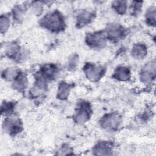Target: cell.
Instances as JSON below:
<instances>
[{
    "label": "cell",
    "mask_w": 156,
    "mask_h": 156,
    "mask_svg": "<svg viewBox=\"0 0 156 156\" xmlns=\"http://www.w3.org/2000/svg\"><path fill=\"white\" fill-rule=\"evenodd\" d=\"M112 146L110 143L102 141L99 143L93 149L95 155H110Z\"/></svg>",
    "instance_id": "obj_10"
},
{
    "label": "cell",
    "mask_w": 156,
    "mask_h": 156,
    "mask_svg": "<svg viewBox=\"0 0 156 156\" xmlns=\"http://www.w3.org/2000/svg\"><path fill=\"white\" fill-rule=\"evenodd\" d=\"M113 77L118 80L126 81L130 78V71L129 69L126 67H118L115 70Z\"/></svg>",
    "instance_id": "obj_13"
},
{
    "label": "cell",
    "mask_w": 156,
    "mask_h": 156,
    "mask_svg": "<svg viewBox=\"0 0 156 156\" xmlns=\"http://www.w3.org/2000/svg\"><path fill=\"white\" fill-rule=\"evenodd\" d=\"M21 122L19 118L15 116H10L4 121L2 128L5 132L9 134L15 135L21 129Z\"/></svg>",
    "instance_id": "obj_5"
},
{
    "label": "cell",
    "mask_w": 156,
    "mask_h": 156,
    "mask_svg": "<svg viewBox=\"0 0 156 156\" xmlns=\"http://www.w3.org/2000/svg\"><path fill=\"white\" fill-rule=\"evenodd\" d=\"M146 23L151 26H155V8L151 7L147 9L145 15Z\"/></svg>",
    "instance_id": "obj_16"
},
{
    "label": "cell",
    "mask_w": 156,
    "mask_h": 156,
    "mask_svg": "<svg viewBox=\"0 0 156 156\" xmlns=\"http://www.w3.org/2000/svg\"><path fill=\"white\" fill-rule=\"evenodd\" d=\"M14 104L11 102H5L2 104L1 112L5 115H10L13 110Z\"/></svg>",
    "instance_id": "obj_19"
},
{
    "label": "cell",
    "mask_w": 156,
    "mask_h": 156,
    "mask_svg": "<svg viewBox=\"0 0 156 156\" xmlns=\"http://www.w3.org/2000/svg\"><path fill=\"white\" fill-rule=\"evenodd\" d=\"M124 34V28L119 24H109L106 29L107 36L111 40H117L122 38Z\"/></svg>",
    "instance_id": "obj_8"
},
{
    "label": "cell",
    "mask_w": 156,
    "mask_h": 156,
    "mask_svg": "<svg viewBox=\"0 0 156 156\" xmlns=\"http://www.w3.org/2000/svg\"><path fill=\"white\" fill-rule=\"evenodd\" d=\"M19 73L20 72L16 69L12 68H9L4 70V72L2 73V76L7 80H14Z\"/></svg>",
    "instance_id": "obj_17"
},
{
    "label": "cell",
    "mask_w": 156,
    "mask_h": 156,
    "mask_svg": "<svg viewBox=\"0 0 156 156\" xmlns=\"http://www.w3.org/2000/svg\"><path fill=\"white\" fill-rule=\"evenodd\" d=\"M77 64V56L74 55L69 59V61L68 63L69 68L74 69L76 68Z\"/></svg>",
    "instance_id": "obj_23"
},
{
    "label": "cell",
    "mask_w": 156,
    "mask_h": 156,
    "mask_svg": "<svg viewBox=\"0 0 156 156\" xmlns=\"http://www.w3.org/2000/svg\"><path fill=\"white\" fill-rule=\"evenodd\" d=\"M71 90V86L65 83V82H62L60 83L58 88L57 91V97L59 99H66L70 92Z\"/></svg>",
    "instance_id": "obj_15"
},
{
    "label": "cell",
    "mask_w": 156,
    "mask_h": 156,
    "mask_svg": "<svg viewBox=\"0 0 156 156\" xmlns=\"http://www.w3.org/2000/svg\"><path fill=\"white\" fill-rule=\"evenodd\" d=\"M155 75V62H151L146 65L141 73V80L145 83H151L154 79Z\"/></svg>",
    "instance_id": "obj_7"
},
{
    "label": "cell",
    "mask_w": 156,
    "mask_h": 156,
    "mask_svg": "<svg viewBox=\"0 0 156 156\" xmlns=\"http://www.w3.org/2000/svg\"><path fill=\"white\" fill-rule=\"evenodd\" d=\"M127 2L126 1H115L113 3L112 7L118 13L123 14L124 13H125L127 9Z\"/></svg>",
    "instance_id": "obj_18"
},
{
    "label": "cell",
    "mask_w": 156,
    "mask_h": 156,
    "mask_svg": "<svg viewBox=\"0 0 156 156\" xmlns=\"http://www.w3.org/2000/svg\"><path fill=\"white\" fill-rule=\"evenodd\" d=\"M105 37L102 32L88 34L86 37L87 44L94 48H103L105 44Z\"/></svg>",
    "instance_id": "obj_4"
},
{
    "label": "cell",
    "mask_w": 156,
    "mask_h": 156,
    "mask_svg": "<svg viewBox=\"0 0 156 156\" xmlns=\"http://www.w3.org/2000/svg\"><path fill=\"white\" fill-rule=\"evenodd\" d=\"M58 73L57 68L52 64H48L44 65L41 68L40 74L45 79H54Z\"/></svg>",
    "instance_id": "obj_9"
},
{
    "label": "cell",
    "mask_w": 156,
    "mask_h": 156,
    "mask_svg": "<svg viewBox=\"0 0 156 156\" xmlns=\"http://www.w3.org/2000/svg\"><path fill=\"white\" fill-rule=\"evenodd\" d=\"M10 21L9 18L6 15H1L0 20V28L1 32L3 33L5 32L9 27Z\"/></svg>",
    "instance_id": "obj_20"
},
{
    "label": "cell",
    "mask_w": 156,
    "mask_h": 156,
    "mask_svg": "<svg viewBox=\"0 0 156 156\" xmlns=\"http://www.w3.org/2000/svg\"><path fill=\"white\" fill-rule=\"evenodd\" d=\"M120 116L116 113H109L102 117L101 126L107 129H113L118 126L120 123Z\"/></svg>",
    "instance_id": "obj_6"
},
{
    "label": "cell",
    "mask_w": 156,
    "mask_h": 156,
    "mask_svg": "<svg viewBox=\"0 0 156 156\" xmlns=\"http://www.w3.org/2000/svg\"><path fill=\"white\" fill-rule=\"evenodd\" d=\"M141 2L140 1H133L130 5V10L131 14L136 15L137 14L141 9Z\"/></svg>",
    "instance_id": "obj_22"
},
{
    "label": "cell",
    "mask_w": 156,
    "mask_h": 156,
    "mask_svg": "<svg viewBox=\"0 0 156 156\" xmlns=\"http://www.w3.org/2000/svg\"><path fill=\"white\" fill-rule=\"evenodd\" d=\"M147 54V47L142 43H137L132 49V55L136 58H143Z\"/></svg>",
    "instance_id": "obj_14"
},
{
    "label": "cell",
    "mask_w": 156,
    "mask_h": 156,
    "mask_svg": "<svg viewBox=\"0 0 156 156\" xmlns=\"http://www.w3.org/2000/svg\"><path fill=\"white\" fill-rule=\"evenodd\" d=\"M93 18V13L89 11L83 10L80 12L77 18V25L78 27H83L89 24Z\"/></svg>",
    "instance_id": "obj_11"
},
{
    "label": "cell",
    "mask_w": 156,
    "mask_h": 156,
    "mask_svg": "<svg viewBox=\"0 0 156 156\" xmlns=\"http://www.w3.org/2000/svg\"><path fill=\"white\" fill-rule=\"evenodd\" d=\"M84 72L88 79L91 81H98L104 74V68L93 63H87L84 66Z\"/></svg>",
    "instance_id": "obj_2"
},
{
    "label": "cell",
    "mask_w": 156,
    "mask_h": 156,
    "mask_svg": "<svg viewBox=\"0 0 156 156\" xmlns=\"http://www.w3.org/2000/svg\"><path fill=\"white\" fill-rule=\"evenodd\" d=\"M91 113V107L88 102H82L78 105L74 115V120L77 122H84L87 121Z\"/></svg>",
    "instance_id": "obj_3"
},
{
    "label": "cell",
    "mask_w": 156,
    "mask_h": 156,
    "mask_svg": "<svg viewBox=\"0 0 156 156\" xmlns=\"http://www.w3.org/2000/svg\"><path fill=\"white\" fill-rule=\"evenodd\" d=\"M25 13V7L23 5L16 6L13 9V16L16 20H20L22 19Z\"/></svg>",
    "instance_id": "obj_21"
},
{
    "label": "cell",
    "mask_w": 156,
    "mask_h": 156,
    "mask_svg": "<svg viewBox=\"0 0 156 156\" xmlns=\"http://www.w3.org/2000/svg\"><path fill=\"white\" fill-rule=\"evenodd\" d=\"M27 79L26 75L23 73H19L18 76L14 80L13 87L15 89L18 91H22L26 89L27 87Z\"/></svg>",
    "instance_id": "obj_12"
},
{
    "label": "cell",
    "mask_w": 156,
    "mask_h": 156,
    "mask_svg": "<svg viewBox=\"0 0 156 156\" xmlns=\"http://www.w3.org/2000/svg\"><path fill=\"white\" fill-rule=\"evenodd\" d=\"M40 24L43 27L52 32H60L65 27L64 18L57 11L45 15L40 21Z\"/></svg>",
    "instance_id": "obj_1"
}]
</instances>
